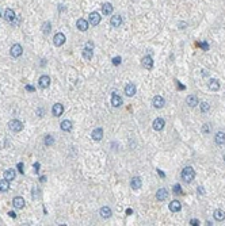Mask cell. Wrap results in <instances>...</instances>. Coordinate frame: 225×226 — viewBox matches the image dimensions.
<instances>
[{
	"mask_svg": "<svg viewBox=\"0 0 225 226\" xmlns=\"http://www.w3.org/2000/svg\"><path fill=\"white\" fill-rule=\"evenodd\" d=\"M53 44H54L56 46H62V45L65 44V35L62 32H57L54 35V38H53Z\"/></svg>",
	"mask_w": 225,
	"mask_h": 226,
	"instance_id": "5b68a950",
	"label": "cell"
},
{
	"mask_svg": "<svg viewBox=\"0 0 225 226\" xmlns=\"http://www.w3.org/2000/svg\"><path fill=\"white\" fill-rule=\"evenodd\" d=\"M15 169H7L6 172H4V179L8 180V182H11V180L15 179Z\"/></svg>",
	"mask_w": 225,
	"mask_h": 226,
	"instance_id": "484cf974",
	"label": "cell"
},
{
	"mask_svg": "<svg viewBox=\"0 0 225 226\" xmlns=\"http://www.w3.org/2000/svg\"><path fill=\"white\" fill-rule=\"evenodd\" d=\"M167 198H168V191H167L166 188H160V190L156 192V199H157L159 202H164Z\"/></svg>",
	"mask_w": 225,
	"mask_h": 226,
	"instance_id": "52a82bcc",
	"label": "cell"
},
{
	"mask_svg": "<svg viewBox=\"0 0 225 226\" xmlns=\"http://www.w3.org/2000/svg\"><path fill=\"white\" fill-rule=\"evenodd\" d=\"M22 168H23V164H22V162H19V164H18V169H19V172H21V173H23V169H22Z\"/></svg>",
	"mask_w": 225,
	"mask_h": 226,
	"instance_id": "ab89813d",
	"label": "cell"
},
{
	"mask_svg": "<svg viewBox=\"0 0 225 226\" xmlns=\"http://www.w3.org/2000/svg\"><path fill=\"white\" fill-rule=\"evenodd\" d=\"M208 87L210 91H218L220 89V81L217 79H210L208 83Z\"/></svg>",
	"mask_w": 225,
	"mask_h": 226,
	"instance_id": "2e32d148",
	"label": "cell"
},
{
	"mask_svg": "<svg viewBox=\"0 0 225 226\" xmlns=\"http://www.w3.org/2000/svg\"><path fill=\"white\" fill-rule=\"evenodd\" d=\"M198 194H205L203 187H198Z\"/></svg>",
	"mask_w": 225,
	"mask_h": 226,
	"instance_id": "ee69618b",
	"label": "cell"
},
{
	"mask_svg": "<svg viewBox=\"0 0 225 226\" xmlns=\"http://www.w3.org/2000/svg\"><path fill=\"white\" fill-rule=\"evenodd\" d=\"M34 168H35V172H38V169H39V162H35V164H34Z\"/></svg>",
	"mask_w": 225,
	"mask_h": 226,
	"instance_id": "7bdbcfd3",
	"label": "cell"
},
{
	"mask_svg": "<svg viewBox=\"0 0 225 226\" xmlns=\"http://www.w3.org/2000/svg\"><path fill=\"white\" fill-rule=\"evenodd\" d=\"M210 130H212V126L209 123H205L203 127H202V131L203 133H210Z\"/></svg>",
	"mask_w": 225,
	"mask_h": 226,
	"instance_id": "d590c367",
	"label": "cell"
},
{
	"mask_svg": "<svg viewBox=\"0 0 225 226\" xmlns=\"http://www.w3.org/2000/svg\"><path fill=\"white\" fill-rule=\"evenodd\" d=\"M45 144H46L48 146H52V145L54 144V140H53L52 135H46V137H45Z\"/></svg>",
	"mask_w": 225,
	"mask_h": 226,
	"instance_id": "d6a6232c",
	"label": "cell"
},
{
	"mask_svg": "<svg viewBox=\"0 0 225 226\" xmlns=\"http://www.w3.org/2000/svg\"><path fill=\"white\" fill-rule=\"evenodd\" d=\"M39 180H41V182H42V183H44V182H45V180H46V177H45V176H41V177H39Z\"/></svg>",
	"mask_w": 225,
	"mask_h": 226,
	"instance_id": "c3c4849f",
	"label": "cell"
},
{
	"mask_svg": "<svg viewBox=\"0 0 225 226\" xmlns=\"http://www.w3.org/2000/svg\"><path fill=\"white\" fill-rule=\"evenodd\" d=\"M91 137H92V140H95V141H100L103 138V130L100 129V127H97V129H94L92 134H91Z\"/></svg>",
	"mask_w": 225,
	"mask_h": 226,
	"instance_id": "5bb4252c",
	"label": "cell"
},
{
	"mask_svg": "<svg viewBox=\"0 0 225 226\" xmlns=\"http://www.w3.org/2000/svg\"><path fill=\"white\" fill-rule=\"evenodd\" d=\"M172 190H174V192H175V194H182V185L180 184H175Z\"/></svg>",
	"mask_w": 225,
	"mask_h": 226,
	"instance_id": "836d02e7",
	"label": "cell"
},
{
	"mask_svg": "<svg viewBox=\"0 0 225 226\" xmlns=\"http://www.w3.org/2000/svg\"><path fill=\"white\" fill-rule=\"evenodd\" d=\"M141 185H143V180H141V177L136 176L132 179V182H130V187L133 188V190H140Z\"/></svg>",
	"mask_w": 225,
	"mask_h": 226,
	"instance_id": "4fadbf2b",
	"label": "cell"
},
{
	"mask_svg": "<svg viewBox=\"0 0 225 226\" xmlns=\"http://www.w3.org/2000/svg\"><path fill=\"white\" fill-rule=\"evenodd\" d=\"M111 214H113V211H111V208L107 207V206H105V207L100 208V217L105 218V219H107V218L111 217Z\"/></svg>",
	"mask_w": 225,
	"mask_h": 226,
	"instance_id": "d6986e66",
	"label": "cell"
},
{
	"mask_svg": "<svg viewBox=\"0 0 225 226\" xmlns=\"http://www.w3.org/2000/svg\"><path fill=\"white\" fill-rule=\"evenodd\" d=\"M102 12L105 15H110L113 12V6L110 3H103L102 4Z\"/></svg>",
	"mask_w": 225,
	"mask_h": 226,
	"instance_id": "83f0119b",
	"label": "cell"
},
{
	"mask_svg": "<svg viewBox=\"0 0 225 226\" xmlns=\"http://www.w3.org/2000/svg\"><path fill=\"white\" fill-rule=\"evenodd\" d=\"M4 18H6L8 22H14L15 21V12L12 11L11 8H7L6 11H4Z\"/></svg>",
	"mask_w": 225,
	"mask_h": 226,
	"instance_id": "d4e9b609",
	"label": "cell"
},
{
	"mask_svg": "<svg viewBox=\"0 0 225 226\" xmlns=\"http://www.w3.org/2000/svg\"><path fill=\"white\" fill-rule=\"evenodd\" d=\"M190 223H191L193 226H198V225H199V221H198V219H191Z\"/></svg>",
	"mask_w": 225,
	"mask_h": 226,
	"instance_id": "f35d334b",
	"label": "cell"
},
{
	"mask_svg": "<svg viewBox=\"0 0 225 226\" xmlns=\"http://www.w3.org/2000/svg\"><path fill=\"white\" fill-rule=\"evenodd\" d=\"M224 161H225V154H224Z\"/></svg>",
	"mask_w": 225,
	"mask_h": 226,
	"instance_id": "681fc988",
	"label": "cell"
},
{
	"mask_svg": "<svg viewBox=\"0 0 225 226\" xmlns=\"http://www.w3.org/2000/svg\"><path fill=\"white\" fill-rule=\"evenodd\" d=\"M110 24L113 27H120L121 24H122V16H121V15H114L110 21Z\"/></svg>",
	"mask_w": 225,
	"mask_h": 226,
	"instance_id": "e0dca14e",
	"label": "cell"
},
{
	"mask_svg": "<svg viewBox=\"0 0 225 226\" xmlns=\"http://www.w3.org/2000/svg\"><path fill=\"white\" fill-rule=\"evenodd\" d=\"M214 219L216 221H224L225 219V213L222 210H216L214 211Z\"/></svg>",
	"mask_w": 225,
	"mask_h": 226,
	"instance_id": "f1b7e54d",
	"label": "cell"
},
{
	"mask_svg": "<svg viewBox=\"0 0 225 226\" xmlns=\"http://www.w3.org/2000/svg\"><path fill=\"white\" fill-rule=\"evenodd\" d=\"M186 103L190 107H195L197 104H198V97H197L195 95H190V96L186 97Z\"/></svg>",
	"mask_w": 225,
	"mask_h": 226,
	"instance_id": "44dd1931",
	"label": "cell"
},
{
	"mask_svg": "<svg viewBox=\"0 0 225 226\" xmlns=\"http://www.w3.org/2000/svg\"><path fill=\"white\" fill-rule=\"evenodd\" d=\"M8 127L11 131L14 133H19L22 129H23V123H22L21 120H18V119H12L8 122Z\"/></svg>",
	"mask_w": 225,
	"mask_h": 226,
	"instance_id": "7a4b0ae2",
	"label": "cell"
},
{
	"mask_svg": "<svg viewBox=\"0 0 225 226\" xmlns=\"http://www.w3.org/2000/svg\"><path fill=\"white\" fill-rule=\"evenodd\" d=\"M210 110V104L208 102H202L201 103V111L202 112H208Z\"/></svg>",
	"mask_w": 225,
	"mask_h": 226,
	"instance_id": "1f68e13d",
	"label": "cell"
},
{
	"mask_svg": "<svg viewBox=\"0 0 225 226\" xmlns=\"http://www.w3.org/2000/svg\"><path fill=\"white\" fill-rule=\"evenodd\" d=\"M214 141H216V144H217V145H224V144H225V133H224V131H218V133H216Z\"/></svg>",
	"mask_w": 225,
	"mask_h": 226,
	"instance_id": "ac0fdd59",
	"label": "cell"
},
{
	"mask_svg": "<svg viewBox=\"0 0 225 226\" xmlns=\"http://www.w3.org/2000/svg\"><path fill=\"white\" fill-rule=\"evenodd\" d=\"M100 15L98 12H91L90 16H88V23H91V26H98L100 22Z\"/></svg>",
	"mask_w": 225,
	"mask_h": 226,
	"instance_id": "3957f363",
	"label": "cell"
},
{
	"mask_svg": "<svg viewBox=\"0 0 225 226\" xmlns=\"http://www.w3.org/2000/svg\"><path fill=\"white\" fill-rule=\"evenodd\" d=\"M111 104H113V107H120L122 104V99H121L120 95L114 94L111 96Z\"/></svg>",
	"mask_w": 225,
	"mask_h": 226,
	"instance_id": "603a6c76",
	"label": "cell"
},
{
	"mask_svg": "<svg viewBox=\"0 0 225 226\" xmlns=\"http://www.w3.org/2000/svg\"><path fill=\"white\" fill-rule=\"evenodd\" d=\"M10 190V182L6 179L0 180V192H7Z\"/></svg>",
	"mask_w": 225,
	"mask_h": 226,
	"instance_id": "4316f807",
	"label": "cell"
},
{
	"mask_svg": "<svg viewBox=\"0 0 225 226\" xmlns=\"http://www.w3.org/2000/svg\"><path fill=\"white\" fill-rule=\"evenodd\" d=\"M198 46L199 47H202L203 50H209V45H208V42H198Z\"/></svg>",
	"mask_w": 225,
	"mask_h": 226,
	"instance_id": "e575fe53",
	"label": "cell"
},
{
	"mask_svg": "<svg viewBox=\"0 0 225 226\" xmlns=\"http://www.w3.org/2000/svg\"><path fill=\"white\" fill-rule=\"evenodd\" d=\"M152 103H153V107H156V109H161V107H164V104H166L164 99L161 96H159V95H156V96L153 97Z\"/></svg>",
	"mask_w": 225,
	"mask_h": 226,
	"instance_id": "8fae6325",
	"label": "cell"
},
{
	"mask_svg": "<svg viewBox=\"0 0 225 226\" xmlns=\"http://www.w3.org/2000/svg\"><path fill=\"white\" fill-rule=\"evenodd\" d=\"M111 61H113V65H115V66H117V65H120V64H121L122 58H121V57H114V58L111 60Z\"/></svg>",
	"mask_w": 225,
	"mask_h": 226,
	"instance_id": "8d00e7d4",
	"label": "cell"
},
{
	"mask_svg": "<svg viewBox=\"0 0 225 226\" xmlns=\"http://www.w3.org/2000/svg\"><path fill=\"white\" fill-rule=\"evenodd\" d=\"M194 177H195V172H194V169L191 167H186L183 168V171H182V179L184 180L186 183H191L194 180Z\"/></svg>",
	"mask_w": 225,
	"mask_h": 226,
	"instance_id": "6da1fadb",
	"label": "cell"
},
{
	"mask_svg": "<svg viewBox=\"0 0 225 226\" xmlns=\"http://www.w3.org/2000/svg\"><path fill=\"white\" fill-rule=\"evenodd\" d=\"M157 173L160 175V177H164V172H161L160 169H157Z\"/></svg>",
	"mask_w": 225,
	"mask_h": 226,
	"instance_id": "f6af8a7d",
	"label": "cell"
},
{
	"mask_svg": "<svg viewBox=\"0 0 225 226\" xmlns=\"http://www.w3.org/2000/svg\"><path fill=\"white\" fill-rule=\"evenodd\" d=\"M170 210L172 213H178L182 210V205L180 202H178V200H172V202L170 203Z\"/></svg>",
	"mask_w": 225,
	"mask_h": 226,
	"instance_id": "ffe728a7",
	"label": "cell"
},
{
	"mask_svg": "<svg viewBox=\"0 0 225 226\" xmlns=\"http://www.w3.org/2000/svg\"><path fill=\"white\" fill-rule=\"evenodd\" d=\"M62 112H64V106H62L61 103H56L52 109V114L54 117H60V115H62Z\"/></svg>",
	"mask_w": 225,
	"mask_h": 226,
	"instance_id": "8992f818",
	"label": "cell"
},
{
	"mask_svg": "<svg viewBox=\"0 0 225 226\" xmlns=\"http://www.w3.org/2000/svg\"><path fill=\"white\" fill-rule=\"evenodd\" d=\"M8 214H10V217H12V218H14V217H16V214H15L14 211H10Z\"/></svg>",
	"mask_w": 225,
	"mask_h": 226,
	"instance_id": "bcb514c9",
	"label": "cell"
},
{
	"mask_svg": "<svg viewBox=\"0 0 225 226\" xmlns=\"http://www.w3.org/2000/svg\"><path fill=\"white\" fill-rule=\"evenodd\" d=\"M126 214L130 215V214H132V210H130V208H128V210H126Z\"/></svg>",
	"mask_w": 225,
	"mask_h": 226,
	"instance_id": "7dc6e473",
	"label": "cell"
},
{
	"mask_svg": "<svg viewBox=\"0 0 225 226\" xmlns=\"http://www.w3.org/2000/svg\"><path fill=\"white\" fill-rule=\"evenodd\" d=\"M61 130L62 131H71L72 130V122H71L69 119H65V120H62L61 122Z\"/></svg>",
	"mask_w": 225,
	"mask_h": 226,
	"instance_id": "cb8c5ba5",
	"label": "cell"
},
{
	"mask_svg": "<svg viewBox=\"0 0 225 226\" xmlns=\"http://www.w3.org/2000/svg\"><path fill=\"white\" fill-rule=\"evenodd\" d=\"M12 205H14L15 208H23L25 205H26V202H25V199L22 196H16L12 199Z\"/></svg>",
	"mask_w": 225,
	"mask_h": 226,
	"instance_id": "30bf717a",
	"label": "cell"
},
{
	"mask_svg": "<svg viewBox=\"0 0 225 226\" xmlns=\"http://www.w3.org/2000/svg\"><path fill=\"white\" fill-rule=\"evenodd\" d=\"M26 89L27 91H30V92H33L34 91V87H31V85H26Z\"/></svg>",
	"mask_w": 225,
	"mask_h": 226,
	"instance_id": "b9f144b4",
	"label": "cell"
},
{
	"mask_svg": "<svg viewBox=\"0 0 225 226\" xmlns=\"http://www.w3.org/2000/svg\"><path fill=\"white\" fill-rule=\"evenodd\" d=\"M38 85L41 87V88H48V87L50 85V77L46 76V75L41 76L39 77V80H38Z\"/></svg>",
	"mask_w": 225,
	"mask_h": 226,
	"instance_id": "ba28073f",
	"label": "cell"
},
{
	"mask_svg": "<svg viewBox=\"0 0 225 226\" xmlns=\"http://www.w3.org/2000/svg\"><path fill=\"white\" fill-rule=\"evenodd\" d=\"M125 94H126V96H134V94H136V85L133 84V83H129V84H126Z\"/></svg>",
	"mask_w": 225,
	"mask_h": 226,
	"instance_id": "9a60e30c",
	"label": "cell"
},
{
	"mask_svg": "<svg viewBox=\"0 0 225 226\" xmlns=\"http://www.w3.org/2000/svg\"><path fill=\"white\" fill-rule=\"evenodd\" d=\"M176 87H178L179 89H182V91H183V89H184V85H182L179 81H176Z\"/></svg>",
	"mask_w": 225,
	"mask_h": 226,
	"instance_id": "60d3db41",
	"label": "cell"
},
{
	"mask_svg": "<svg viewBox=\"0 0 225 226\" xmlns=\"http://www.w3.org/2000/svg\"><path fill=\"white\" fill-rule=\"evenodd\" d=\"M85 47H87V49H91V50H92V49H94V44H92L91 41H88L87 44H85Z\"/></svg>",
	"mask_w": 225,
	"mask_h": 226,
	"instance_id": "74e56055",
	"label": "cell"
},
{
	"mask_svg": "<svg viewBox=\"0 0 225 226\" xmlns=\"http://www.w3.org/2000/svg\"><path fill=\"white\" fill-rule=\"evenodd\" d=\"M153 129L157 130V131H160V130L164 129V126H166V122H164V119H161V118H156L155 120H153Z\"/></svg>",
	"mask_w": 225,
	"mask_h": 226,
	"instance_id": "9c48e42d",
	"label": "cell"
},
{
	"mask_svg": "<svg viewBox=\"0 0 225 226\" xmlns=\"http://www.w3.org/2000/svg\"><path fill=\"white\" fill-rule=\"evenodd\" d=\"M92 56H94L92 50L84 47V50H83V57H84V60H91V58H92Z\"/></svg>",
	"mask_w": 225,
	"mask_h": 226,
	"instance_id": "f546056e",
	"label": "cell"
},
{
	"mask_svg": "<svg viewBox=\"0 0 225 226\" xmlns=\"http://www.w3.org/2000/svg\"><path fill=\"white\" fill-rule=\"evenodd\" d=\"M22 53H23V49H22V46L19 44H15L11 46L10 54H11L12 57H19V56H22Z\"/></svg>",
	"mask_w": 225,
	"mask_h": 226,
	"instance_id": "277c9868",
	"label": "cell"
},
{
	"mask_svg": "<svg viewBox=\"0 0 225 226\" xmlns=\"http://www.w3.org/2000/svg\"><path fill=\"white\" fill-rule=\"evenodd\" d=\"M50 27H52V24H50L49 22H45V23L42 24V32H44V34H49Z\"/></svg>",
	"mask_w": 225,
	"mask_h": 226,
	"instance_id": "4dcf8cb0",
	"label": "cell"
},
{
	"mask_svg": "<svg viewBox=\"0 0 225 226\" xmlns=\"http://www.w3.org/2000/svg\"><path fill=\"white\" fill-rule=\"evenodd\" d=\"M143 66L145 68V69H152L153 68V60H152V57L151 56H145L143 58Z\"/></svg>",
	"mask_w": 225,
	"mask_h": 226,
	"instance_id": "7c38bea8",
	"label": "cell"
},
{
	"mask_svg": "<svg viewBox=\"0 0 225 226\" xmlns=\"http://www.w3.org/2000/svg\"><path fill=\"white\" fill-rule=\"evenodd\" d=\"M76 26L80 31H87L88 30V22L84 21V19H79V21L76 22Z\"/></svg>",
	"mask_w": 225,
	"mask_h": 226,
	"instance_id": "7402d4cb",
	"label": "cell"
}]
</instances>
